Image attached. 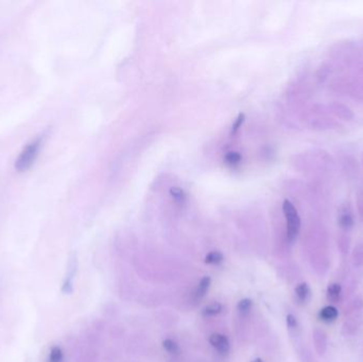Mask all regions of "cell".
Instances as JSON below:
<instances>
[{
    "label": "cell",
    "mask_w": 363,
    "mask_h": 362,
    "mask_svg": "<svg viewBox=\"0 0 363 362\" xmlns=\"http://www.w3.org/2000/svg\"><path fill=\"white\" fill-rule=\"evenodd\" d=\"M295 164L300 170L312 179L328 181L338 172L335 156L323 148H314L298 155Z\"/></svg>",
    "instance_id": "obj_1"
},
{
    "label": "cell",
    "mask_w": 363,
    "mask_h": 362,
    "mask_svg": "<svg viewBox=\"0 0 363 362\" xmlns=\"http://www.w3.org/2000/svg\"><path fill=\"white\" fill-rule=\"evenodd\" d=\"M327 56L339 72L350 70L360 60V42L350 38L337 40L329 46Z\"/></svg>",
    "instance_id": "obj_2"
},
{
    "label": "cell",
    "mask_w": 363,
    "mask_h": 362,
    "mask_svg": "<svg viewBox=\"0 0 363 362\" xmlns=\"http://www.w3.org/2000/svg\"><path fill=\"white\" fill-rule=\"evenodd\" d=\"M328 91L335 96L363 103V83L351 71H341L327 83Z\"/></svg>",
    "instance_id": "obj_3"
},
{
    "label": "cell",
    "mask_w": 363,
    "mask_h": 362,
    "mask_svg": "<svg viewBox=\"0 0 363 362\" xmlns=\"http://www.w3.org/2000/svg\"><path fill=\"white\" fill-rule=\"evenodd\" d=\"M303 119L306 125L315 132L337 131L342 127V123L329 114L326 103H314L304 111Z\"/></svg>",
    "instance_id": "obj_4"
},
{
    "label": "cell",
    "mask_w": 363,
    "mask_h": 362,
    "mask_svg": "<svg viewBox=\"0 0 363 362\" xmlns=\"http://www.w3.org/2000/svg\"><path fill=\"white\" fill-rule=\"evenodd\" d=\"M328 183L325 180L312 179L305 190L308 202L318 216L326 215L330 207L331 191Z\"/></svg>",
    "instance_id": "obj_5"
},
{
    "label": "cell",
    "mask_w": 363,
    "mask_h": 362,
    "mask_svg": "<svg viewBox=\"0 0 363 362\" xmlns=\"http://www.w3.org/2000/svg\"><path fill=\"white\" fill-rule=\"evenodd\" d=\"M333 156L336 159L338 172L346 181L354 182L359 178L361 164L354 151L347 147H342L336 151Z\"/></svg>",
    "instance_id": "obj_6"
},
{
    "label": "cell",
    "mask_w": 363,
    "mask_h": 362,
    "mask_svg": "<svg viewBox=\"0 0 363 362\" xmlns=\"http://www.w3.org/2000/svg\"><path fill=\"white\" fill-rule=\"evenodd\" d=\"M283 214L286 219V238L288 242L292 243L301 231V217L295 205L290 200L283 202Z\"/></svg>",
    "instance_id": "obj_7"
},
{
    "label": "cell",
    "mask_w": 363,
    "mask_h": 362,
    "mask_svg": "<svg viewBox=\"0 0 363 362\" xmlns=\"http://www.w3.org/2000/svg\"><path fill=\"white\" fill-rule=\"evenodd\" d=\"M44 138H45L44 137V135L37 137L36 139H34L33 141L29 143L28 146L22 151V153L19 154V156L15 161V169L18 172L27 171L33 165V163L35 162V159L38 155V152L42 146Z\"/></svg>",
    "instance_id": "obj_8"
},
{
    "label": "cell",
    "mask_w": 363,
    "mask_h": 362,
    "mask_svg": "<svg viewBox=\"0 0 363 362\" xmlns=\"http://www.w3.org/2000/svg\"><path fill=\"white\" fill-rule=\"evenodd\" d=\"M338 225L343 233H350L355 225V214L352 202L345 200L338 209Z\"/></svg>",
    "instance_id": "obj_9"
},
{
    "label": "cell",
    "mask_w": 363,
    "mask_h": 362,
    "mask_svg": "<svg viewBox=\"0 0 363 362\" xmlns=\"http://www.w3.org/2000/svg\"><path fill=\"white\" fill-rule=\"evenodd\" d=\"M336 71H338L337 67L329 60H326L318 65L314 70L313 81L317 86H323L327 84L330 79L335 76Z\"/></svg>",
    "instance_id": "obj_10"
},
{
    "label": "cell",
    "mask_w": 363,
    "mask_h": 362,
    "mask_svg": "<svg viewBox=\"0 0 363 362\" xmlns=\"http://www.w3.org/2000/svg\"><path fill=\"white\" fill-rule=\"evenodd\" d=\"M329 114L333 118L341 121H352L355 117L353 110L347 104L340 102V101H331L329 103H326Z\"/></svg>",
    "instance_id": "obj_11"
},
{
    "label": "cell",
    "mask_w": 363,
    "mask_h": 362,
    "mask_svg": "<svg viewBox=\"0 0 363 362\" xmlns=\"http://www.w3.org/2000/svg\"><path fill=\"white\" fill-rule=\"evenodd\" d=\"M312 340H313L315 352L318 355H324L327 351V346H328L326 332L321 328H315L312 332Z\"/></svg>",
    "instance_id": "obj_12"
},
{
    "label": "cell",
    "mask_w": 363,
    "mask_h": 362,
    "mask_svg": "<svg viewBox=\"0 0 363 362\" xmlns=\"http://www.w3.org/2000/svg\"><path fill=\"white\" fill-rule=\"evenodd\" d=\"M209 343L213 349L221 355H226L229 352L230 344L226 336L222 334H212L209 337Z\"/></svg>",
    "instance_id": "obj_13"
},
{
    "label": "cell",
    "mask_w": 363,
    "mask_h": 362,
    "mask_svg": "<svg viewBox=\"0 0 363 362\" xmlns=\"http://www.w3.org/2000/svg\"><path fill=\"white\" fill-rule=\"evenodd\" d=\"M328 302L332 304H337L342 297V287L339 283H330L327 287L326 293Z\"/></svg>",
    "instance_id": "obj_14"
},
{
    "label": "cell",
    "mask_w": 363,
    "mask_h": 362,
    "mask_svg": "<svg viewBox=\"0 0 363 362\" xmlns=\"http://www.w3.org/2000/svg\"><path fill=\"white\" fill-rule=\"evenodd\" d=\"M360 325H361V321L358 316L357 317L353 316L352 318H347L343 325L342 334L344 336H354L355 334H357L358 329L360 328Z\"/></svg>",
    "instance_id": "obj_15"
},
{
    "label": "cell",
    "mask_w": 363,
    "mask_h": 362,
    "mask_svg": "<svg viewBox=\"0 0 363 362\" xmlns=\"http://www.w3.org/2000/svg\"><path fill=\"white\" fill-rule=\"evenodd\" d=\"M339 315V311L335 306H326L322 308L318 312V317L320 320L325 322V323H331L333 321L337 320V317Z\"/></svg>",
    "instance_id": "obj_16"
},
{
    "label": "cell",
    "mask_w": 363,
    "mask_h": 362,
    "mask_svg": "<svg viewBox=\"0 0 363 362\" xmlns=\"http://www.w3.org/2000/svg\"><path fill=\"white\" fill-rule=\"evenodd\" d=\"M294 293H295L296 300L300 303L305 304V303H307L308 300L310 299L311 291H310V288L307 283H301L295 287Z\"/></svg>",
    "instance_id": "obj_17"
},
{
    "label": "cell",
    "mask_w": 363,
    "mask_h": 362,
    "mask_svg": "<svg viewBox=\"0 0 363 362\" xmlns=\"http://www.w3.org/2000/svg\"><path fill=\"white\" fill-rule=\"evenodd\" d=\"M210 283H211V280L209 276H204L200 281L199 285L197 286L196 290H195V299L197 301L202 300L206 295L208 289H209V286H210Z\"/></svg>",
    "instance_id": "obj_18"
},
{
    "label": "cell",
    "mask_w": 363,
    "mask_h": 362,
    "mask_svg": "<svg viewBox=\"0 0 363 362\" xmlns=\"http://www.w3.org/2000/svg\"><path fill=\"white\" fill-rule=\"evenodd\" d=\"M337 244H338V249L340 251V253L345 256L350 252L351 249V237L347 233H340L338 235L337 238Z\"/></svg>",
    "instance_id": "obj_19"
},
{
    "label": "cell",
    "mask_w": 363,
    "mask_h": 362,
    "mask_svg": "<svg viewBox=\"0 0 363 362\" xmlns=\"http://www.w3.org/2000/svg\"><path fill=\"white\" fill-rule=\"evenodd\" d=\"M352 262L355 267L363 266V243H358L352 254Z\"/></svg>",
    "instance_id": "obj_20"
},
{
    "label": "cell",
    "mask_w": 363,
    "mask_h": 362,
    "mask_svg": "<svg viewBox=\"0 0 363 362\" xmlns=\"http://www.w3.org/2000/svg\"><path fill=\"white\" fill-rule=\"evenodd\" d=\"M222 309H223V307H222L221 304L218 303V302H215V303H211V304H209V305L203 308L202 314L204 316H213V315L219 314L222 311Z\"/></svg>",
    "instance_id": "obj_21"
},
{
    "label": "cell",
    "mask_w": 363,
    "mask_h": 362,
    "mask_svg": "<svg viewBox=\"0 0 363 362\" xmlns=\"http://www.w3.org/2000/svg\"><path fill=\"white\" fill-rule=\"evenodd\" d=\"M363 308V300L361 297H356L345 308V314L352 315L357 311H360Z\"/></svg>",
    "instance_id": "obj_22"
},
{
    "label": "cell",
    "mask_w": 363,
    "mask_h": 362,
    "mask_svg": "<svg viewBox=\"0 0 363 362\" xmlns=\"http://www.w3.org/2000/svg\"><path fill=\"white\" fill-rule=\"evenodd\" d=\"M224 260V256L221 252L219 251H212L209 252L206 256H205V264L207 265H220Z\"/></svg>",
    "instance_id": "obj_23"
},
{
    "label": "cell",
    "mask_w": 363,
    "mask_h": 362,
    "mask_svg": "<svg viewBox=\"0 0 363 362\" xmlns=\"http://www.w3.org/2000/svg\"><path fill=\"white\" fill-rule=\"evenodd\" d=\"M241 159H242V156L239 152H236V151H231V152H228L225 157H224V162L226 165L228 166H231V167H234V166H237L241 163Z\"/></svg>",
    "instance_id": "obj_24"
},
{
    "label": "cell",
    "mask_w": 363,
    "mask_h": 362,
    "mask_svg": "<svg viewBox=\"0 0 363 362\" xmlns=\"http://www.w3.org/2000/svg\"><path fill=\"white\" fill-rule=\"evenodd\" d=\"M47 362H64V354L59 346H53L50 350Z\"/></svg>",
    "instance_id": "obj_25"
},
{
    "label": "cell",
    "mask_w": 363,
    "mask_h": 362,
    "mask_svg": "<svg viewBox=\"0 0 363 362\" xmlns=\"http://www.w3.org/2000/svg\"><path fill=\"white\" fill-rule=\"evenodd\" d=\"M163 347L167 353H169L171 355H177L180 353L179 344L172 339H165L163 341Z\"/></svg>",
    "instance_id": "obj_26"
},
{
    "label": "cell",
    "mask_w": 363,
    "mask_h": 362,
    "mask_svg": "<svg viewBox=\"0 0 363 362\" xmlns=\"http://www.w3.org/2000/svg\"><path fill=\"white\" fill-rule=\"evenodd\" d=\"M356 208L361 221H363V187L359 188L356 194Z\"/></svg>",
    "instance_id": "obj_27"
},
{
    "label": "cell",
    "mask_w": 363,
    "mask_h": 362,
    "mask_svg": "<svg viewBox=\"0 0 363 362\" xmlns=\"http://www.w3.org/2000/svg\"><path fill=\"white\" fill-rule=\"evenodd\" d=\"M253 306V302L250 299H243L239 301L237 304V309L241 314H246L251 311V308Z\"/></svg>",
    "instance_id": "obj_28"
},
{
    "label": "cell",
    "mask_w": 363,
    "mask_h": 362,
    "mask_svg": "<svg viewBox=\"0 0 363 362\" xmlns=\"http://www.w3.org/2000/svg\"><path fill=\"white\" fill-rule=\"evenodd\" d=\"M348 71H351L352 74H354L363 83V60L361 57L360 60H358Z\"/></svg>",
    "instance_id": "obj_29"
},
{
    "label": "cell",
    "mask_w": 363,
    "mask_h": 362,
    "mask_svg": "<svg viewBox=\"0 0 363 362\" xmlns=\"http://www.w3.org/2000/svg\"><path fill=\"white\" fill-rule=\"evenodd\" d=\"M286 322H287V326H288L290 331L296 332L298 330L297 318L293 314H288L287 317H286Z\"/></svg>",
    "instance_id": "obj_30"
},
{
    "label": "cell",
    "mask_w": 363,
    "mask_h": 362,
    "mask_svg": "<svg viewBox=\"0 0 363 362\" xmlns=\"http://www.w3.org/2000/svg\"><path fill=\"white\" fill-rule=\"evenodd\" d=\"M170 194L172 196V198L176 200L177 202H183L184 199H185V196H184V193L183 190L181 189V188L179 187H173L170 189Z\"/></svg>",
    "instance_id": "obj_31"
},
{
    "label": "cell",
    "mask_w": 363,
    "mask_h": 362,
    "mask_svg": "<svg viewBox=\"0 0 363 362\" xmlns=\"http://www.w3.org/2000/svg\"><path fill=\"white\" fill-rule=\"evenodd\" d=\"M62 291L64 293H71L72 292V283H71V280L70 279H67L63 285V288H62Z\"/></svg>",
    "instance_id": "obj_32"
},
{
    "label": "cell",
    "mask_w": 363,
    "mask_h": 362,
    "mask_svg": "<svg viewBox=\"0 0 363 362\" xmlns=\"http://www.w3.org/2000/svg\"><path fill=\"white\" fill-rule=\"evenodd\" d=\"M243 120H244V115H243V114H240V115L238 116V118H237L236 122H235V123H234V125H233V127H234V132L236 131V130H238V129H239V126L241 125V123L243 122Z\"/></svg>",
    "instance_id": "obj_33"
},
{
    "label": "cell",
    "mask_w": 363,
    "mask_h": 362,
    "mask_svg": "<svg viewBox=\"0 0 363 362\" xmlns=\"http://www.w3.org/2000/svg\"><path fill=\"white\" fill-rule=\"evenodd\" d=\"M360 57L363 60V41L360 42Z\"/></svg>",
    "instance_id": "obj_34"
},
{
    "label": "cell",
    "mask_w": 363,
    "mask_h": 362,
    "mask_svg": "<svg viewBox=\"0 0 363 362\" xmlns=\"http://www.w3.org/2000/svg\"><path fill=\"white\" fill-rule=\"evenodd\" d=\"M360 164H361V167L363 168V150H362L361 156H360Z\"/></svg>",
    "instance_id": "obj_35"
},
{
    "label": "cell",
    "mask_w": 363,
    "mask_h": 362,
    "mask_svg": "<svg viewBox=\"0 0 363 362\" xmlns=\"http://www.w3.org/2000/svg\"><path fill=\"white\" fill-rule=\"evenodd\" d=\"M252 362H264V361L261 360L260 358H257V359H255V360H254V361H252Z\"/></svg>",
    "instance_id": "obj_36"
}]
</instances>
